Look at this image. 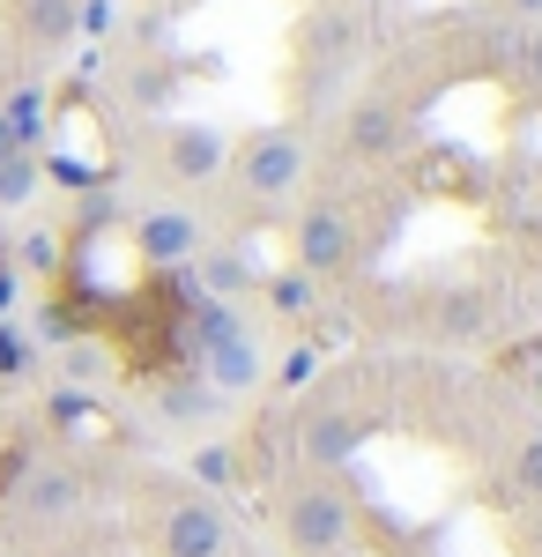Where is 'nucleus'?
Returning <instances> with one entry per match:
<instances>
[{
	"label": "nucleus",
	"mask_w": 542,
	"mask_h": 557,
	"mask_svg": "<svg viewBox=\"0 0 542 557\" xmlns=\"http://www.w3.org/2000/svg\"><path fill=\"white\" fill-rule=\"evenodd\" d=\"M209 409H215V394L201 380H186V386H171V394H164V417H171V424H201Z\"/></svg>",
	"instance_id": "16"
},
{
	"label": "nucleus",
	"mask_w": 542,
	"mask_h": 557,
	"mask_svg": "<svg viewBox=\"0 0 542 557\" xmlns=\"http://www.w3.org/2000/svg\"><path fill=\"white\" fill-rule=\"evenodd\" d=\"M194 327H201V357H209V372L223 394H246L252 380H260V349H252V335L231 320V305L201 298L194 305Z\"/></svg>",
	"instance_id": "2"
},
{
	"label": "nucleus",
	"mask_w": 542,
	"mask_h": 557,
	"mask_svg": "<svg viewBox=\"0 0 542 557\" xmlns=\"http://www.w3.org/2000/svg\"><path fill=\"white\" fill-rule=\"evenodd\" d=\"M201 283H209V290H215V305H223V298H246V290L260 283V275H252V268H246L238 253H209V260H201Z\"/></svg>",
	"instance_id": "12"
},
{
	"label": "nucleus",
	"mask_w": 542,
	"mask_h": 557,
	"mask_svg": "<svg viewBox=\"0 0 542 557\" xmlns=\"http://www.w3.org/2000/svg\"><path fill=\"white\" fill-rule=\"evenodd\" d=\"M194 475H201V483H231V446H201V454H194Z\"/></svg>",
	"instance_id": "18"
},
{
	"label": "nucleus",
	"mask_w": 542,
	"mask_h": 557,
	"mask_svg": "<svg viewBox=\"0 0 542 557\" xmlns=\"http://www.w3.org/2000/svg\"><path fill=\"white\" fill-rule=\"evenodd\" d=\"M30 372H38V343L15 320H0V380H30Z\"/></svg>",
	"instance_id": "15"
},
{
	"label": "nucleus",
	"mask_w": 542,
	"mask_h": 557,
	"mask_svg": "<svg viewBox=\"0 0 542 557\" xmlns=\"http://www.w3.org/2000/svg\"><path fill=\"white\" fill-rule=\"evenodd\" d=\"M75 23H83L75 0H23V38H30V45H67V38H75Z\"/></svg>",
	"instance_id": "11"
},
{
	"label": "nucleus",
	"mask_w": 542,
	"mask_h": 557,
	"mask_svg": "<svg viewBox=\"0 0 542 557\" xmlns=\"http://www.w3.org/2000/svg\"><path fill=\"white\" fill-rule=\"evenodd\" d=\"M231 550V528L209 498H178L164 513V557H223Z\"/></svg>",
	"instance_id": "5"
},
{
	"label": "nucleus",
	"mask_w": 542,
	"mask_h": 557,
	"mask_svg": "<svg viewBox=\"0 0 542 557\" xmlns=\"http://www.w3.org/2000/svg\"><path fill=\"white\" fill-rule=\"evenodd\" d=\"M164 149H171V172L194 178V186L223 172V134H215V127H171Z\"/></svg>",
	"instance_id": "10"
},
{
	"label": "nucleus",
	"mask_w": 542,
	"mask_h": 557,
	"mask_svg": "<svg viewBox=\"0 0 542 557\" xmlns=\"http://www.w3.org/2000/svg\"><path fill=\"white\" fill-rule=\"evenodd\" d=\"M520 8H542V0H520Z\"/></svg>",
	"instance_id": "25"
},
{
	"label": "nucleus",
	"mask_w": 542,
	"mask_h": 557,
	"mask_svg": "<svg viewBox=\"0 0 542 557\" xmlns=\"http://www.w3.org/2000/svg\"><path fill=\"white\" fill-rule=\"evenodd\" d=\"M8 157H23V141H15V134H8V120H0V164H8Z\"/></svg>",
	"instance_id": "23"
},
{
	"label": "nucleus",
	"mask_w": 542,
	"mask_h": 557,
	"mask_svg": "<svg viewBox=\"0 0 542 557\" xmlns=\"http://www.w3.org/2000/svg\"><path fill=\"white\" fill-rule=\"evenodd\" d=\"M268 298L283 305V312H305V298H312V283H305V275H283V283H275Z\"/></svg>",
	"instance_id": "19"
},
{
	"label": "nucleus",
	"mask_w": 542,
	"mask_h": 557,
	"mask_svg": "<svg viewBox=\"0 0 542 557\" xmlns=\"http://www.w3.org/2000/svg\"><path fill=\"white\" fill-rule=\"evenodd\" d=\"M312 380V349H291V364H283V386H305Z\"/></svg>",
	"instance_id": "21"
},
{
	"label": "nucleus",
	"mask_w": 542,
	"mask_h": 557,
	"mask_svg": "<svg viewBox=\"0 0 542 557\" xmlns=\"http://www.w3.org/2000/svg\"><path fill=\"white\" fill-rule=\"evenodd\" d=\"M0 120H8V134H15L23 149H30V141L45 134V97H38V89H15V97L0 104Z\"/></svg>",
	"instance_id": "14"
},
{
	"label": "nucleus",
	"mask_w": 542,
	"mask_h": 557,
	"mask_svg": "<svg viewBox=\"0 0 542 557\" xmlns=\"http://www.w3.org/2000/svg\"><path fill=\"white\" fill-rule=\"evenodd\" d=\"M535 67H542V45H535Z\"/></svg>",
	"instance_id": "26"
},
{
	"label": "nucleus",
	"mask_w": 542,
	"mask_h": 557,
	"mask_svg": "<svg viewBox=\"0 0 542 557\" xmlns=\"http://www.w3.org/2000/svg\"><path fill=\"white\" fill-rule=\"evenodd\" d=\"M283 535H291L297 557H342V550H349V535H357L349 498L328 491V483H305L291 506H283Z\"/></svg>",
	"instance_id": "1"
},
{
	"label": "nucleus",
	"mask_w": 542,
	"mask_h": 557,
	"mask_svg": "<svg viewBox=\"0 0 542 557\" xmlns=\"http://www.w3.org/2000/svg\"><path fill=\"white\" fill-rule=\"evenodd\" d=\"M38 178H45V164L30 157V149H23V157H8V164H0V209H23V201L38 194Z\"/></svg>",
	"instance_id": "13"
},
{
	"label": "nucleus",
	"mask_w": 542,
	"mask_h": 557,
	"mask_svg": "<svg viewBox=\"0 0 542 557\" xmlns=\"http://www.w3.org/2000/svg\"><path fill=\"white\" fill-rule=\"evenodd\" d=\"M357 446H365V417H349V409H312V417H305V461L342 469Z\"/></svg>",
	"instance_id": "8"
},
{
	"label": "nucleus",
	"mask_w": 542,
	"mask_h": 557,
	"mask_svg": "<svg viewBox=\"0 0 542 557\" xmlns=\"http://www.w3.org/2000/svg\"><path fill=\"white\" fill-rule=\"evenodd\" d=\"M52 260H60V246H52V238H23V268H52Z\"/></svg>",
	"instance_id": "20"
},
{
	"label": "nucleus",
	"mask_w": 542,
	"mask_h": 557,
	"mask_svg": "<svg viewBox=\"0 0 542 557\" xmlns=\"http://www.w3.org/2000/svg\"><path fill=\"white\" fill-rule=\"evenodd\" d=\"M52 417H60V424H75V417H83V394H75V386H67V394H52Z\"/></svg>",
	"instance_id": "22"
},
{
	"label": "nucleus",
	"mask_w": 542,
	"mask_h": 557,
	"mask_svg": "<svg viewBox=\"0 0 542 557\" xmlns=\"http://www.w3.org/2000/svg\"><path fill=\"white\" fill-rule=\"evenodd\" d=\"M15 305V268H0V312Z\"/></svg>",
	"instance_id": "24"
},
{
	"label": "nucleus",
	"mask_w": 542,
	"mask_h": 557,
	"mask_svg": "<svg viewBox=\"0 0 542 557\" xmlns=\"http://www.w3.org/2000/svg\"><path fill=\"white\" fill-rule=\"evenodd\" d=\"M349 253H357L349 215L328 209V201H320V209H305V223H297V260H305V275H342Z\"/></svg>",
	"instance_id": "4"
},
{
	"label": "nucleus",
	"mask_w": 542,
	"mask_h": 557,
	"mask_svg": "<svg viewBox=\"0 0 542 557\" xmlns=\"http://www.w3.org/2000/svg\"><path fill=\"white\" fill-rule=\"evenodd\" d=\"M134 246H141V260H157V268L201 260V223L186 209H141L134 215Z\"/></svg>",
	"instance_id": "6"
},
{
	"label": "nucleus",
	"mask_w": 542,
	"mask_h": 557,
	"mask_svg": "<svg viewBox=\"0 0 542 557\" xmlns=\"http://www.w3.org/2000/svg\"><path fill=\"white\" fill-rule=\"evenodd\" d=\"M15 491H23V498H15V513H23V520H67L75 506H83V475L60 469V461H52V469H30Z\"/></svg>",
	"instance_id": "7"
},
{
	"label": "nucleus",
	"mask_w": 542,
	"mask_h": 557,
	"mask_svg": "<svg viewBox=\"0 0 542 557\" xmlns=\"http://www.w3.org/2000/svg\"><path fill=\"white\" fill-rule=\"evenodd\" d=\"M349 149H357V157H394V149H402V112H394L386 97H365V104L349 112Z\"/></svg>",
	"instance_id": "9"
},
{
	"label": "nucleus",
	"mask_w": 542,
	"mask_h": 557,
	"mask_svg": "<svg viewBox=\"0 0 542 557\" xmlns=\"http://www.w3.org/2000/svg\"><path fill=\"white\" fill-rule=\"evenodd\" d=\"M297 178H305V141L297 134H252L246 149H238V186L260 194V201L291 194Z\"/></svg>",
	"instance_id": "3"
},
{
	"label": "nucleus",
	"mask_w": 542,
	"mask_h": 557,
	"mask_svg": "<svg viewBox=\"0 0 542 557\" xmlns=\"http://www.w3.org/2000/svg\"><path fill=\"white\" fill-rule=\"evenodd\" d=\"M513 475H520V491H535V498H542V431L513 454Z\"/></svg>",
	"instance_id": "17"
}]
</instances>
